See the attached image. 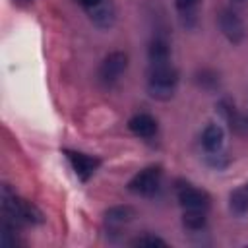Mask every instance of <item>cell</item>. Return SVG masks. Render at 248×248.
<instances>
[{
  "label": "cell",
  "instance_id": "obj_1",
  "mask_svg": "<svg viewBox=\"0 0 248 248\" xmlns=\"http://www.w3.org/2000/svg\"><path fill=\"white\" fill-rule=\"evenodd\" d=\"M2 211H4V219L16 223L17 227L43 223V213L39 211V207L16 196V192H12L8 184L2 186Z\"/></svg>",
  "mask_w": 248,
  "mask_h": 248
},
{
  "label": "cell",
  "instance_id": "obj_2",
  "mask_svg": "<svg viewBox=\"0 0 248 248\" xmlns=\"http://www.w3.org/2000/svg\"><path fill=\"white\" fill-rule=\"evenodd\" d=\"M178 83V72L170 64L151 66L147 78V91L155 99H170Z\"/></svg>",
  "mask_w": 248,
  "mask_h": 248
},
{
  "label": "cell",
  "instance_id": "obj_3",
  "mask_svg": "<svg viewBox=\"0 0 248 248\" xmlns=\"http://www.w3.org/2000/svg\"><path fill=\"white\" fill-rule=\"evenodd\" d=\"M161 176H163V170L159 165L147 167L132 176V180L128 182V190L134 194H140V196H151L157 192V188L161 184Z\"/></svg>",
  "mask_w": 248,
  "mask_h": 248
},
{
  "label": "cell",
  "instance_id": "obj_4",
  "mask_svg": "<svg viewBox=\"0 0 248 248\" xmlns=\"http://www.w3.org/2000/svg\"><path fill=\"white\" fill-rule=\"evenodd\" d=\"M128 68V54L122 50H114L108 52L101 66H99V79L105 85H112L114 81H118V78L124 74V70Z\"/></svg>",
  "mask_w": 248,
  "mask_h": 248
},
{
  "label": "cell",
  "instance_id": "obj_5",
  "mask_svg": "<svg viewBox=\"0 0 248 248\" xmlns=\"http://www.w3.org/2000/svg\"><path fill=\"white\" fill-rule=\"evenodd\" d=\"M217 23H219V29L221 33L231 41V43H240L246 35L244 31V23L240 19V16L231 10V8H221V12L217 14Z\"/></svg>",
  "mask_w": 248,
  "mask_h": 248
},
{
  "label": "cell",
  "instance_id": "obj_6",
  "mask_svg": "<svg viewBox=\"0 0 248 248\" xmlns=\"http://www.w3.org/2000/svg\"><path fill=\"white\" fill-rule=\"evenodd\" d=\"M64 155H66V159L70 161V165H72L74 172L78 174V178L83 180V182L89 180V178L93 176V172H95V170L99 169V165H101V159L91 157V155L81 153V151L64 149Z\"/></svg>",
  "mask_w": 248,
  "mask_h": 248
},
{
  "label": "cell",
  "instance_id": "obj_7",
  "mask_svg": "<svg viewBox=\"0 0 248 248\" xmlns=\"http://www.w3.org/2000/svg\"><path fill=\"white\" fill-rule=\"evenodd\" d=\"M176 198L180 202V205L186 209H196V211H207L209 207V196L200 190V188H194L190 184H182L176 188Z\"/></svg>",
  "mask_w": 248,
  "mask_h": 248
},
{
  "label": "cell",
  "instance_id": "obj_8",
  "mask_svg": "<svg viewBox=\"0 0 248 248\" xmlns=\"http://www.w3.org/2000/svg\"><path fill=\"white\" fill-rule=\"evenodd\" d=\"M128 128L138 138L149 140V138H153L157 134V120L147 112H140V114H136V116H132L128 120Z\"/></svg>",
  "mask_w": 248,
  "mask_h": 248
},
{
  "label": "cell",
  "instance_id": "obj_9",
  "mask_svg": "<svg viewBox=\"0 0 248 248\" xmlns=\"http://www.w3.org/2000/svg\"><path fill=\"white\" fill-rule=\"evenodd\" d=\"M85 12L89 14V19L101 29H108L114 23V6L110 4V0H103V2L87 8Z\"/></svg>",
  "mask_w": 248,
  "mask_h": 248
},
{
  "label": "cell",
  "instance_id": "obj_10",
  "mask_svg": "<svg viewBox=\"0 0 248 248\" xmlns=\"http://www.w3.org/2000/svg\"><path fill=\"white\" fill-rule=\"evenodd\" d=\"M225 141V132L219 124H209L202 132V145L207 153H219Z\"/></svg>",
  "mask_w": 248,
  "mask_h": 248
},
{
  "label": "cell",
  "instance_id": "obj_11",
  "mask_svg": "<svg viewBox=\"0 0 248 248\" xmlns=\"http://www.w3.org/2000/svg\"><path fill=\"white\" fill-rule=\"evenodd\" d=\"M147 56H149L151 66L169 64V58H170V46H169V43H167L163 37H155V39L149 43Z\"/></svg>",
  "mask_w": 248,
  "mask_h": 248
},
{
  "label": "cell",
  "instance_id": "obj_12",
  "mask_svg": "<svg viewBox=\"0 0 248 248\" xmlns=\"http://www.w3.org/2000/svg\"><path fill=\"white\" fill-rule=\"evenodd\" d=\"M136 217V209L130 205H114L105 211V221L110 227H122Z\"/></svg>",
  "mask_w": 248,
  "mask_h": 248
},
{
  "label": "cell",
  "instance_id": "obj_13",
  "mask_svg": "<svg viewBox=\"0 0 248 248\" xmlns=\"http://www.w3.org/2000/svg\"><path fill=\"white\" fill-rule=\"evenodd\" d=\"M229 207H231V211H232L234 215H244V213H248V182L242 184V186H238V188L231 194V198H229Z\"/></svg>",
  "mask_w": 248,
  "mask_h": 248
},
{
  "label": "cell",
  "instance_id": "obj_14",
  "mask_svg": "<svg viewBox=\"0 0 248 248\" xmlns=\"http://www.w3.org/2000/svg\"><path fill=\"white\" fill-rule=\"evenodd\" d=\"M182 223L188 231H202L207 225L205 211H196V209H186L182 215Z\"/></svg>",
  "mask_w": 248,
  "mask_h": 248
},
{
  "label": "cell",
  "instance_id": "obj_15",
  "mask_svg": "<svg viewBox=\"0 0 248 248\" xmlns=\"http://www.w3.org/2000/svg\"><path fill=\"white\" fill-rule=\"evenodd\" d=\"M198 2L200 0H174V6L184 21V25H190L188 19H196V8H198Z\"/></svg>",
  "mask_w": 248,
  "mask_h": 248
},
{
  "label": "cell",
  "instance_id": "obj_16",
  "mask_svg": "<svg viewBox=\"0 0 248 248\" xmlns=\"http://www.w3.org/2000/svg\"><path fill=\"white\" fill-rule=\"evenodd\" d=\"M132 246H167V242L159 236H151V234H143L132 240Z\"/></svg>",
  "mask_w": 248,
  "mask_h": 248
},
{
  "label": "cell",
  "instance_id": "obj_17",
  "mask_svg": "<svg viewBox=\"0 0 248 248\" xmlns=\"http://www.w3.org/2000/svg\"><path fill=\"white\" fill-rule=\"evenodd\" d=\"M198 81H200L203 87H213V85H217V76L211 74V72H202Z\"/></svg>",
  "mask_w": 248,
  "mask_h": 248
},
{
  "label": "cell",
  "instance_id": "obj_18",
  "mask_svg": "<svg viewBox=\"0 0 248 248\" xmlns=\"http://www.w3.org/2000/svg\"><path fill=\"white\" fill-rule=\"evenodd\" d=\"M78 2L87 10V8H91V6H95V4H99V2H103V0H78Z\"/></svg>",
  "mask_w": 248,
  "mask_h": 248
},
{
  "label": "cell",
  "instance_id": "obj_19",
  "mask_svg": "<svg viewBox=\"0 0 248 248\" xmlns=\"http://www.w3.org/2000/svg\"><path fill=\"white\" fill-rule=\"evenodd\" d=\"M17 2H31V0H17Z\"/></svg>",
  "mask_w": 248,
  "mask_h": 248
},
{
  "label": "cell",
  "instance_id": "obj_20",
  "mask_svg": "<svg viewBox=\"0 0 248 248\" xmlns=\"http://www.w3.org/2000/svg\"><path fill=\"white\" fill-rule=\"evenodd\" d=\"M238 2H242V0H238Z\"/></svg>",
  "mask_w": 248,
  "mask_h": 248
}]
</instances>
